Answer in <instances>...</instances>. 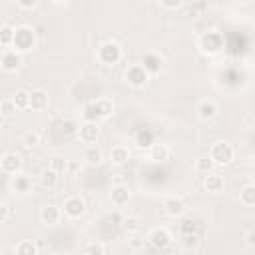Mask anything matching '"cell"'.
Wrapping results in <instances>:
<instances>
[{
	"mask_svg": "<svg viewBox=\"0 0 255 255\" xmlns=\"http://www.w3.org/2000/svg\"><path fill=\"white\" fill-rule=\"evenodd\" d=\"M122 58H124V50L116 40H106L96 48V60L106 68H114L116 64L122 62Z\"/></svg>",
	"mask_w": 255,
	"mask_h": 255,
	"instance_id": "6da1fadb",
	"label": "cell"
},
{
	"mask_svg": "<svg viewBox=\"0 0 255 255\" xmlns=\"http://www.w3.org/2000/svg\"><path fill=\"white\" fill-rule=\"evenodd\" d=\"M116 106L110 98H98L90 104H86L84 108V120H92V122H100V120H108L114 114Z\"/></svg>",
	"mask_w": 255,
	"mask_h": 255,
	"instance_id": "7a4b0ae2",
	"label": "cell"
},
{
	"mask_svg": "<svg viewBox=\"0 0 255 255\" xmlns=\"http://www.w3.org/2000/svg\"><path fill=\"white\" fill-rule=\"evenodd\" d=\"M207 155L211 157V161L215 163V167H225L235 159V147L231 141L227 139H219L215 143H211Z\"/></svg>",
	"mask_w": 255,
	"mask_h": 255,
	"instance_id": "3957f363",
	"label": "cell"
},
{
	"mask_svg": "<svg viewBox=\"0 0 255 255\" xmlns=\"http://www.w3.org/2000/svg\"><path fill=\"white\" fill-rule=\"evenodd\" d=\"M12 48L20 54H28L36 48V32L32 26H18L16 32H14V42H12Z\"/></svg>",
	"mask_w": 255,
	"mask_h": 255,
	"instance_id": "277c9868",
	"label": "cell"
},
{
	"mask_svg": "<svg viewBox=\"0 0 255 255\" xmlns=\"http://www.w3.org/2000/svg\"><path fill=\"white\" fill-rule=\"evenodd\" d=\"M149 80H151L149 72H147L139 62H137V64H129V66L124 70V82H126L129 88H133V90L145 88V86L149 84Z\"/></svg>",
	"mask_w": 255,
	"mask_h": 255,
	"instance_id": "5b68a950",
	"label": "cell"
},
{
	"mask_svg": "<svg viewBox=\"0 0 255 255\" xmlns=\"http://www.w3.org/2000/svg\"><path fill=\"white\" fill-rule=\"evenodd\" d=\"M197 48L203 56H217L221 50H223V36L217 32V30H211V32H205L199 42H197Z\"/></svg>",
	"mask_w": 255,
	"mask_h": 255,
	"instance_id": "8992f818",
	"label": "cell"
},
{
	"mask_svg": "<svg viewBox=\"0 0 255 255\" xmlns=\"http://www.w3.org/2000/svg\"><path fill=\"white\" fill-rule=\"evenodd\" d=\"M62 215L66 217V219H72V221H76V219H80V217H84L86 215V199L82 197V195H68L66 199H64V203H62Z\"/></svg>",
	"mask_w": 255,
	"mask_h": 255,
	"instance_id": "52a82bcc",
	"label": "cell"
},
{
	"mask_svg": "<svg viewBox=\"0 0 255 255\" xmlns=\"http://www.w3.org/2000/svg\"><path fill=\"white\" fill-rule=\"evenodd\" d=\"M102 135V128H100V122H92V120H84L78 128V139L86 145H92V143H98Z\"/></svg>",
	"mask_w": 255,
	"mask_h": 255,
	"instance_id": "ba28073f",
	"label": "cell"
},
{
	"mask_svg": "<svg viewBox=\"0 0 255 255\" xmlns=\"http://www.w3.org/2000/svg\"><path fill=\"white\" fill-rule=\"evenodd\" d=\"M171 241H173V235H171V231H169L167 227H163V225L153 227V229L149 231V235H147V243H149L153 249H157V251L167 249V247L171 245Z\"/></svg>",
	"mask_w": 255,
	"mask_h": 255,
	"instance_id": "9c48e42d",
	"label": "cell"
},
{
	"mask_svg": "<svg viewBox=\"0 0 255 255\" xmlns=\"http://www.w3.org/2000/svg\"><path fill=\"white\" fill-rule=\"evenodd\" d=\"M24 167V159L20 153L16 151H6L0 155V171L6 173V175H16L20 173Z\"/></svg>",
	"mask_w": 255,
	"mask_h": 255,
	"instance_id": "30bf717a",
	"label": "cell"
},
{
	"mask_svg": "<svg viewBox=\"0 0 255 255\" xmlns=\"http://www.w3.org/2000/svg\"><path fill=\"white\" fill-rule=\"evenodd\" d=\"M24 64V54L16 52L14 48H4L0 54V70L4 72H18Z\"/></svg>",
	"mask_w": 255,
	"mask_h": 255,
	"instance_id": "8fae6325",
	"label": "cell"
},
{
	"mask_svg": "<svg viewBox=\"0 0 255 255\" xmlns=\"http://www.w3.org/2000/svg\"><path fill=\"white\" fill-rule=\"evenodd\" d=\"M161 207H163V213H165L167 217H173V219L183 217V215L187 213V203H185L183 197H179V195H167V197L163 199Z\"/></svg>",
	"mask_w": 255,
	"mask_h": 255,
	"instance_id": "7c38bea8",
	"label": "cell"
},
{
	"mask_svg": "<svg viewBox=\"0 0 255 255\" xmlns=\"http://www.w3.org/2000/svg\"><path fill=\"white\" fill-rule=\"evenodd\" d=\"M108 197H110V201H112L114 207L124 209V207L129 203V199H131V189H129L128 185H124V183L118 181V183H114V185L110 187Z\"/></svg>",
	"mask_w": 255,
	"mask_h": 255,
	"instance_id": "4fadbf2b",
	"label": "cell"
},
{
	"mask_svg": "<svg viewBox=\"0 0 255 255\" xmlns=\"http://www.w3.org/2000/svg\"><path fill=\"white\" fill-rule=\"evenodd\" d=\"M171 157V147L163 141H153L147 149V159L151 163H165Z\"/></svg>",
	"mask_w": 255,
	"mask_h": 255,
	"instance_id": "5bb4252c",
	"label": "cell"
},
{
	"mask_svg": "<svg viewBox=\"0 0 255 255\" xmlns=\"http://www.w3.org/2000/svg\"><path fill=\"white\" fill-rule=\"evenodd\" d=\"M139 64L149 72V76H155V74H159L163 70L165 60H163V56L159 52H145Z\"/></svg>",
	"mask_w": 255,
	"mask_h": 255,
	"instance_id": "9a60e30c",
	"label": "cell"
},
{
	"mask_svg": "<svg viewBox=\"0 0 255 255\" xmlns=\"http://www.w3.org/2000/svg\"><path fill=\"white\" fill-rule=\"evenodd\" d=\"M129 157H131V151H129V147L124 145V143H116V145H112L110 151H108V159H110V163L116 165V167L126 165V163L129 161Z\"/></svg>",
	"mask_w": 255,
	"mask_h": 255,
	"instance_id": "2e32d148",
	"label": "cell"
},
{
	"mask_svg": "<svg viewBox=\"0 0 255 255\" xmlns=\"http://www.w3.org/2000/svg\"><path fill=\"white\" fill-rule=\"evenodd\" d=\"M62 209L54 203H46L42 209H40V221L46 225V227H54L62 221Z\"/></svg>",
	"mask_w": 255,
	"mask_h": 255,
	"instance_id": "e0dca14e",
	"label": "cell"
},
{
	"mask_svg": "<svg viewBox=\"0 0 255 255\" xmlns=\"http://www.w3.org/2000/svg\"><path fill=\"white\" fill-rule=\"evenodd\" d=\"M203 187H205V191L211 193V195L223 193V189H225V177H223L221 173H217V171H209V173H205Z\"/></svg>",
	"mask_w": 255,
	"mask_h": 255,
	"instance_id": "ac0fdd59",
	"label": "cell"
},
{
	"mask_svg": "<svg viewBox=\"0 0 255 255\" xmlns=\"http://www.w3.org/2000/svg\"><path fill=\"white\" fill-rule=\"evenodd\" d=\"M195 114H197V118L201 122H213L217 118V114H219V108H217V104L213 100H201L197 104V108H195Z\"/></svg>",
	"mask_w": 255,
	"mask_h": 255,
	"instance_id": "d6986e66",
	"label": "cell"
},
{
	"mask_svg": "<svg viewBox=\"0 0 255 255\" xmlns=\"http://www.w3.org/2000/svg\"><path fill=\"white\" fill-rule=\"evenodd\" d=\"M10 189H12L14 193H18V195H26V193H30V191L34 189L32 177H30V175H24L22 171H20V173H16V175H12Z\"/></svg>",
	"mask_w": 255,
	"mask_h": 255,
	"instance_id": "ffe728a7",
	"label": "cell"
},
{
	"mask_svg": "<svg viewBox=\"0 0 255 255\" xmlns=\"http://www.w3.org/2000/svg\"><path fill=\"white\" fill-rule=\"evenodd\" d=\"M48 106H50V96H48L46 90L38 88V90H32L30 92V108L28 110H32V112H44V110H48Z\"/></svg>",
	"mask_w": 255,
	"mask_h": 255,
	"instance_id": "44dd1931",
	"label": "cell"
},
{
	"mask_svg": "<svg viewBox=\"0 0 255 255\" xmlns=\"http://www.w3.org/2000/svg\"><path fill=\"white\" fill-rule=\"evenodd\" d=\"M82 159H84L86 165L96 167V165H100V163L104 161V151H102V147H98L96 143L86 145L84 151H82Z\"/></svg>",
	"mask_w": 255,
	"mask_h": 255,
	"instance_id": "7402d4cb",
	"label": "cell"
},
{
	"mask_svg": "<svg viewBox=\"0 0 255 255\" xmlns=\"http://www.w3.org/2000/svg\"><path fill=\"white\" fill-rule=\"evenodd\" d=\"M239 203L243 207H253L255 205V185L253 183H245L239 189Z\"/></svg>",
	"mask_w": 255,
	"mask_h": 255,
	"instance_id": "603a6c76",
	"label": "cell"
},
{
	"mask_svg": "<svg viewBox=\"0 0 255 255\" xmlns=\"http://www.w3.org/2000/svg\"><path fill=\"white\" fill-rule=\"evenodd\" d=\"M38 251H40V247L36 245V239H22L14 247L16 255H36Z\"/></svg>",
	"mask_w": 255,
	"mask_h": 255,
	"instance_id": "cb8c5ba5",
	"label": "cell"
},
{
	"mask_svg": "<svg viewBox=\"0 0 255 255\" xmlns=\"http://www.w3.org/2000/svg\"><path fill=\"white\" fill-rule=\"evenodd\" d=\"M193 169H195L197 173L205 175V173H209V171H215V163H213L211 157L205 153V155L195 157V161H193Z\"/></svg>",
	"mask_w": 255,
	"mask_h": 255,
	"instance_id": "d4e9b609",
	"label": "cell"
},
{
	"mask_svg": "<svg viewBox=\"0 0 255 255\" xmlns=\"http://www.w3.org/2000/svg\"><path fill=\"white\" fill-rule=\"evenodd\" d=\"M122 229L126 231V233H129V235H135L139 229H141V219L137 217V215H124V219H122Z\"/></svg>",
	"mask_w": 255,
	"mask_h": 255,
	"instance_id": "484cf974",
	"label": "cell"
},
{
	"mask_svg": "<svg viewBox=\"0 0 255 255\" xmlns=\"http://www.w3.org/2000/svg\"><path fill=\"white\" fill-rule=\"evenodd\" d=\"M84 255H106L108 253V245L102 243V241H88L82 245L80 249Z\"/></svg>",
	"mask_w": 255,
	"mask_h": 255,
	"instance_id": "4316f807",
	"label": "cell"
},
{
	"mask_svg": "<svg viewBox=\"0 0 255 255\" xmlns=\"http://www.w3.org/2000/svg\"><path fill=\"white\" fill-rule=\"evenodd\" d=\"M58 173L54 171V169H50V167H46L42 173H40V185L44 187V189H54L56 185H58Z\"/></svg>",
	"mask_w": 255,
	"mask_h": 255,
	"instance_id": "83f0119b",
	"label": "cell"
},
{
	"mask_svg": "<svg viewBox=\"0 0 255 255\" xmlns=\"http://www.w3.org/2000/svg\"><path fill=\"white\" fill-rule=\"evenodd\" d=\"M12 100H14V104H16V110H18V112H22V110H28V108H30V92H28V90H24V88L16 90V92H14V96H12Z\"/></svg>",
	"mask_w": 255,
	"mask_h": 255,
	"instance_id": "f1b7e54d",
	"label": "cell"
},
{
	"mask_svg": "<svg viewBox=\"0 0 255 255\" xmlns=\"http://www.w3.org/2000/svg\"><path fill=\"white\" fill-rule=\"evenodd\" d=\"M14 32H16V28L10 26V24H2V26H0V46H2V48H12Z\"/></svg>",
	"mask_w": 255,
	"mask_h": 255,
	"instance_id": "f546056e",
	"label": "cell"
},
{
	"mask_svg": "<svg viewBox=\"0 0 255 255\" xmlns=\"http://www.w3.org/2000/svg\"><path fill=\"white\" fill-rule=\"evenodd\" d=\"M48 167L54 169V171L60 175V173L68 171V159H66L64 155H60V153H54V155L48 159Z\"/></svg>",
	"mask_w": 255,
	"mask_h": 255,
	"instance_id": "4dcf8cb0",
	"label": "cell"
},
{
	"mask_svg": "<svg viewBox=\"0 0 255 255\" xmlns=\"http://www.w3.org/2000/svg\"><path fill=\"white\" fill-rule=\"evenodd\" d=\"M22 145L24 147H28V149H32V147H36V145H40V141H42V135H40V131H36V129H28L24 135H22Z\"/></svg>",
	"mask_w": 255,
	"mask_h": 255,
	"instance_id": "1f68e13d",
	"label": "cell"
},
{
	"mask_svg": "<svg viewBox=\"0 0 255 255\" xmlns=\"http://www.w3.org/2000/svg\"><path fill=\"white\" fill-rule=\"evenodd\" d=\"M16 112H18V110H16V104H14V100H12V98H6V100H2V102H0V114H2L6 120H10Z\"/></svg>",
	"mask_w": 255,
	"mask_h": 255,
	"instance_id": "d6a6232c",
	"label": "cell"
},
{
	"mask_svg": "<svg viewBox=\"0 0 255 255\" xmlns=\"http://www.w3.org/2000/svg\"><path fill=\"white\" fill-rule=\"evenodd\" d=\"M199 237L195 235V233H189V235H185L183 237V251H191V253H195L197 249H199Z\"/></svg>",
	"mask_w": 255,
	"mask_h": 255,
	"instance_id": "836d02e7",
	"label": "cell"
},
{
	"mask_svg": "<svg viewBox=\"0 0 255 255\" xmlns=\"http://www.w3.org/2000/svg\"><path fill=\"white\" fill-rule=\"evenodd\" d=\"M157 2H159V6L165 8V10H179V8L185 4V0H157Z\"/></svg>",
	"mask_w": 255,
	"mask_h": 255,
	"instance_id": "e575fe53",
	"label": "cell"
},
{
	"mask_svg": "<svg viewBox=\"0 0 255 255\" xmlns=\"http://www.w3.org/2000/svg\"><path fill=\"white\" fill-rule=\"evenodd\" d=\"M40 4V0H16V6L20 10H34Z\"/></svg>",
	"mask_w": 255,
	"mask_h": 255,
	"instance_id": "d590c367",
	"label": "cell"
},
{
	"mask_svg": "<svg viewBox=\"0 0 255 255\" xmlns=\"http://www.w3.org/2000/svg\"><path fill=\"white\" fill-rule=\"evenodd\" d=\"M143 239H139V237H131L129 239V249L131 251H139V249H143Z\"/></svg>",
	"mask_w": 255,
	"mask_h": 255,
	"instance_id": "8d00e7d4",
	"label": "cell"
},
{
	"mask_svg": "<svg viewBox=\"0 0 255 255\" xmlns=\"http://www.w3.org/2000/svg\"><path fill=\"white\" fill-rule=\"evenodd\" d=\"M10 219V207L6 203H0V223H6Z\"/></svg>",
	"mask_w": 255,
	"mask_h": 255,
	"instance_id": "74e56055",
	"label": "cell"
},
{
	"mask_svg": "<svg viewBox=\"0 0 255 255\" xmlns=\"http://www.w3.org/2000/svg\"><path fill=\"white\" fill-rule=\"evenodd\" d=\"M245 245H247L249 249H255V233H253V231L247 233V237H245Z\"/></svg>",
	"mask_w": 255,
	"mask_h": 255,
	"instance_id": "f35d334b",
	"label": "cell"
},
{
	"mask_svg": "<svg viewBox=\"0 0 255 255\" xmlns=\"http://www.w3.org/2000/svg\"><path fill=\"white\" fill-rule=\"evenodd\" d=\"M4 122H6V118H4V116H2V114H0V128H2V126H4Z\"/></svg>",
	"mask_w": 255,
	"mask_h": 255,
	"instance_id": "ab89813d",
	"label": "cell"
},
{
	"mask_svg": "<svg viewBox=\"0 0 255 255\" xmlns=\"http://www.w3.org/2000/svg\"><path fill=\"white\" fill-rule=\"evenodd\" d=\"M54 4H64V2H70V0H52Z\"/></svg>",
	"mask_w": 255,
	"mask_h": 255,
	"instance_id": "60d3db41",
	"label": "cell"
}]
</instances>
